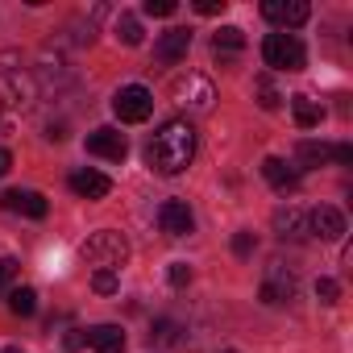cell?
<instances>
[{
	"instance_id": "cell-1",
	"label": "cell",
	"mask_w": 353,
	"mask_h": 353,
	"mask_svg": "<svg viewBox=\"0 0 353 353\" xmlns=\"http://www.w3.org/2000/svg\"><path fill=\"white\" fill-rule=\"evenodd\" d=\"M192 158H196V129H192V121H183V117L158 125V133H154L150 145H145L150 170H154V174H166V179H170V174H183V170L192 166Z\"/></svg>"
},
{
	"instance_id": "cell-2",
	"label": "cell",
	"mask_w": 353,
	"mask_h": 353,
	"mask_svg": "<svg viewBox=\"0 0 353 353\" xmlns=\"http://www.w3.org/2000/svg\"><path fill=\"white\" fill-rule=\"evenodd\" d=\"M170 100L179 108H188V112H196V117H204L216 104V83L208 75H200V71H183V75L170 79Z\"/></svg>"
},
{
	"instance_id": "cell-3",
	"label": "cell",
	"mask_w": 353,
	"mask_h": 353,
	"mask_svg": "<svg viewBox=\"0 0 353 353\" xmlns=\"http://www.w3.org/2000/svg\"><path fill=\"white\" fill-rule=\"evenodd\" d=\"M83 262H92L96 270H121L129 262V241L117 233V229H100L83 241Z\"/></svg>"
},
{
	"instance_id": "cell-4",
	"label": "cell",
	"mask_w": 353,
	"mask_h": 353,
	"mask_svg": "<svg viewBox=\"0 0 353 353\" xmlns=\"http://www.w3.org/2000/svg\"><path fill=\"white\" fill-rule=\"evenodd\" d=\"M262 59H266V67H274V71H303L307 50H303V42H299L295 34H270V38L262 42Z\"/></svg>"
},
{
	"instance_id": "cell-5",
	"label": "cell",
	"mask_w": 353,
	"mask_h": 353,
	"mask_svg": "<svg viewBox=\"0 0 353 353\" xmlns=\"http://www.w3.org/2000/svg\"><path fill=\"white\" fill-rule=\"evenodd\" d=\"M262 303H270V307H279V303H291L295 295H299V274L287 266V262H270L266 266V274H262Z\"/></svg>"
},
{
	"instance_id": "cell-6",
	"label": "cell",
	"mask_w": 353,
	"mask_h": 353,
	"mask_svg": "<svg viewBox=\"0 0 353 353\" xmlns=\"http://www.w3.org/2000/svg\"><path fill=\"white\" fill-rule=\"evenodd\" d=\"M112 112H117L121 125H141V121H150V112H154V92L141 88V83H129V88H121V92L112 96Z\"/></svg>"
},
{
	"instance_id": "cell-7",
	"label": "cell",
	"mask_w": 353,
	"mask_h": 353,
	"mask_svg": "<svg viewBox=\"0 0 353 353\" xmlns=\"http://www.w3.org/2000/svg\"><path fill=\"white\" fill-rule=\"evenodd\" d=\"M188 50H192V30L174 26V30L158 34V42H154V63H158V67H174V63L188 59Z\"/></svg>"
},
{
	"instance_id": "cell-8",
	"label": "cell",
	"mask_w": 353,
	"mask_h": 353,
	"mask_svg": "<svg viewBox=\"0 0 353 353\" xmlns=\"http://www.w3.org/2000/svg\"><path fill=\"white\" fill-rule=\"evenodd\" d=\"M83 145H88V154H96V158H108V162H125V154H129V141H125V133H121V129H112V125H100V129H92Z\"/></svg>"
},
{
	"instance_id": "cell-9",
	"label": "cell",
	"mask_w": 353,
	"mask_h": 353,
	"mask_svg": "<svg viewBox=\"0 0 353 353\" xmlns=\"http://www.w3.org/2000/svg\"><path fill=\"white\" fill-rule=\"evenodd\" d=\"M262 17H266V21H274V26H279V34H287V30L303 26V21L312 17V9L303 5V0H266V5H262Z\"/></svg>"
},
{
	"instance_id": "cell-10",
	"label": "cell",
	"mask_w": 353,
	"mask_h": 353,
	"mask_svg": "<svg viewBox=\"0 0 353 353\" xmlns=\"http://www.w3.org/2000/svg\"><path fill=\"white\" fill-rule=\"evenodd\" d=\"M307 237L341 241V237H345V216H341V208H332V204L312 208V212H307Z\"/></svg>"
},
{
	"instance_id": "cell-11",
	"label": "cell",
	"mask_w": 353,
	"mask_h": 353,
	"mask_svg": "<svg viewBox=\"0 0 353 353\" xmlns=\"http://www.w3.org/2000/svg\"><path fill=\"white\" fill-rule=\"evenodd\" d=\"M158 229H162L166 237H188V233L196 229V216H192V208H188L183 200H166V204L158 208Z\"/></svg>"
},
{
	"instance_id": "cell-12",
	"label": "cell",
	"mask_w": 353,
	"mask_h": 353,
	"mask_svg": "<svg viewBox=\"0 0 353 353\" xmlns=\"http://www.w3.org/2000/svg\"><path fill=\"white\" fill-rule=\"evenodd\" d=\"M67 183H71V192L79 200H104L112 192V179H108V174H100V170H71Z\"/></svg>"
},
{
	"instance_id": "cell-13",
	"label": "cell",
	"mask_w": 353,
	"mask_h": 353,
	"mask_svg": "<svg viewBox=\"0 0 353 353\" xmlns=\"http://www.w3.org/2000/svg\"><path fill=\"white\" fill-rule=\"evenodd\" d=\"M5 208L17 212V216H30V221H42L50 212V204H46L42 192H5Z\"/></svg>"
},
{
	"instance_id": "cell-14",
	"label": "cell",
	"mask_w": 353,
	"mask_h": 353,
	"mask_svg": "<svg viewBox=\"0 0 353 353\" xmlns=\"http://www.w3.org/2000/svg\"><path fill=\"white\" fill-rule=\"evenodd\" d=\"M274 233L283 241H303L307 237V212L303 208H279L274 212Z\"/></svg>"
},
{
	"instance_id": "cell-15",
	"label": "cell",
	"mask_w": 353,
	"mask_h": 353,
	"mask_svg": "<svg viewBox=\"0 0 353 353\" xmlns=\"http://www.w3.org/2000/svg\"><path fill=\"white\" fill-rule=\"evenodd\" d=\"M241 50H245V34H241L237 26L216 30V38H212V54H216L221 63H237V59H241Z\"/></svg>"
},
{
	"instance_id": "cell-16",
	"label": "cell",
	"mask_w": 353,
	"mask_h": 353,
	"mask_svg": "<svg viewBox=\"0 0 353 353\" xmlns=\"http://www.w3.org/2000/svg\"><path fill=\"white\" fill-rule=\"evenodd\" d=\"M96 353H125V332H121V324H96V328H88V336H83Z\"/></svg>"
},
{
	"instance_id": "cell-17",
	"label": "cell",
	"mask_w": 353,
	"mask_h": 353,
	"mask_svg": "<svg viewBox=\"0 0 353 353\" xmlns=\"http://www.w3.org/2000/svg\"><path fill=\"white\" fill-rule=\"evenodd\" d=\"M262 174H266V183H270L274 192H295V188H299V170L287 166L283 158H266V162H262Z\"/></svg>"
},
{
	"instance_id": "cell-18",
	"label": "cell",
	"mask_w": 353,
	"mask_h": 353,
	"mask_svg": "<svg viewBox=\"0 0 353 353\" xmlns=\"http://www.w3.org/2000/svg\"><path fill=\"white\" fill-rule=\"evenodd\" d=\"M295 162H299V170L336 162V145H328V141H299V145H295Z\"/></svg>"
},
{
	"instance_id": "cell-19",
	"label": "cell",
	"mask_w": 353,
	"mask_h": 353,
	"mask_svg": "<svg viewBox=\"0 0 353 353\" xmlns=\"http://www.w3.org/2000/svg\"><path fill=\"white\" fill-rule=\"evenodd\" d=\"M291 117H295L299 129H316L320 117H324V108H320L312 96H291Z\"/></svg>"
},
{
	"instance_id": "cell-20",
	"label": "cell",
	"mask_w": 353,
	"mask_h": 353,
	"mask_svg": "<svg viewBox=\"0 0 353 353\" xmlns=\"http://www.w3.org/2000/svg\"><path fill=\"white\" fill-rule=\"evenodd\" d=\"M9 312L21 316V320H30V316L38 312V291H34V287H13V291H9Z\"/></svg>"
},
{
	"instance_id": "cell-21",
	"label": "cell",
	"mask_w": 353,
	"mask_h": 353,
	"mask_svg": "<svg viewBox=\"0 0 353 353\" xmlns=\"http://www.w3.org/2000/svg\"><path fill=\"white\" fill-rule=\"evenodd\" d=\"M112 30H117V42H125V46H141V21H137L133 13H121Z\"/></svg>"
},
{
	"instance_id": "cell-22",
	"label": "cell",
	"mask_w": 353,
	"mask_h": 353,
	"mask_svg": "<svg viewBox=\"0 0 353 353\" xmlns=\"http://www.w3.org/2000/svg\"><path fill=\"white\" fill-rule=\"evenodd\" d=\"M254 96H258V104H262L266 112H274V108L283 104V96H279V88L270 83V75H258V79H254Z\"/></svg>"
},
{
	"instance_id": "cell-23",
	"label": "cell",
	"mask_w": 353,
	"mask_h": 353,
	"mask_svg": "<svg viewBox=\"0 0 353 353\" xmlns=\"http://www.w3.org/2000/svg\"><path fill=\"white\" fill-rule=\"evenodd\" d=\"M179 332H183V328L174 324L170 316H158L154 328H150V341H154V345H174V341H179Z\"/></svg>"
},
{
	"instance_id": "cell-24",
	"label": "cell",
	"mask_w": 353,
	"mask_h": 353,
	"mask_svg": "<svg viewBox=\"0 0 353 353\" xmlns=\"http://www.w3.org/2000/svg\"><path fill=\"white\" fill-rule=\"evenodd\" d=\"M92 291L96 295H117L121 291V274L117 270H96L92 274Z\"/></svg>"
},
{
	"instance_id": "cell-25",
	"label": "cell",
	"mask_w": 353,
	"mask_h": 353,
	"mask_svg": "<svg viewBox=\"0 0 353 353\" xmlns=\"http://www.w3.org/2000/svg\"><path fill=\"white\" fill-rule=\"evenodd\" d=\"M166 283L183 291V287L192 283V266H188V262H170V266H166Z\"/></svg>"
},
{
	"instance_id": "cell-26",
	"label": "cell",
	"mask_w": 353,
	"mask_h": 353,
	"mask_svg": "<svg viewBox=\"0 0 353 353\" xmlns=\"http://www.w3.org/2000/svg\"><path fill=\"white\" fill-rule=\"evenodd\" d=\"M17 274H21V266H17V258H0V291H13V283H17Z\"/></svg>"
},
{
	"instance_id": "cell-27",
	"label": "cell",
	"mask_w": 353,
	"mask_h": 353,
	"mask_svg": "<svg viewBox=\"0 0 353 353\" xmlns=\"http://www.w3.org/2000/svg\"><path fill=\"white\" fill-rule=\"evenodd\" d=\"M316 295H320V303H336L341 299V283L336 279H316Z\"/></svg>"
},
{
	"instance_id": "cell-28",
	"label": "cell",
	"mask_w": 353,
	"mask_h": 353,
	"mask_svg": "<svg viewBox=\"0 0 353 353\" xmlns=\"http://www.w3.org/2000/svg\"><path fill=\"white\" fill-rule=\"evenodd\" d=\"M254 250H258V237H254V233H237V237H233V254H237V258H250Z\"/></svg>"
},
{
	"instance_id": "cell-29",
	"label": "cell",
	"mask_w": 353,
	"mask_h": 353,
	"mask_svg": "<svg viewBox=\"0 0 353 353\" xmlns=\"http://www.w3.org/2000/svg\"><path fill=\"white\" fill-rule=\"evenodd\" d=\"M174 9H179L174 0H145V17H170Z\"/></svg>"
},
{
	"instance_id": "cell-30",
	"label": "cell",
	"mask_w": 353,
	"mask_h": 353,
	"mask_svg": "<svg viewBox=\"0 0 353 353\" xmlns=\"http://www.w3.org/2000/svg\"><path fill=\"white\" fill-rule=\"evenodd\" d=\"M196 13L200 17H216V13H225V0H196Z\"/></svg>"
},
{
	"instance_id": "cell-31",
	"label": "cell",
	"mask_w": 353,
	"mask_h": 353,
	"mask_svg": "<svg viewBox=\"0 0 353 353\" xmlns=\"http://www.w3.org/2000/svg\"><path fill=\"white\" fill-rule=\"evenodd\" d=\"M9 170H13V154L0 145V174H9Z\"/></svg>"
},
{
	"instance_id": "cell-32",
	"label": "cell",
	"mask_w": 353,
	"mask_h": 353,
	"mask_svg": "<svg viewBox=\"0 0 353 353\" xmlns=\"http://www.w3.org/2000/svg\"><path fill=\"white\" fill-rule=\"evenodd\" d=\"M79 345H88V341H83L79 328H71V332H67V349H79Z\"/></svg>"
},
{
	"instance_id": "cell-33",
	"label": "cell",
	"mask_w": 353,
	"mask_h": 353,
	"mask_svg": "<svg viewBox=\"0 0 353 353\" xmlns=\"http://www.w3.org/2000/svg\"><path fill=\"white\" fill-rule=\"evenodd\" d=\"M0 353H26V349L21 345H9V349H0Z\"/></svg>"
},
{
	"instance_id": "cell-34",
	"label": "cell",
	"mask_w": 353,
	"mask_h": 353,
	"mask_svg": "<svg viewBox=\"0 0 353 353\" xmlns=\"http://www.w3.org/2000/svg\"><path fill=\"white\" fill-rule=\"evenodd\" d=\"M221 353H241V349H221Z\"/></svg>"
}]
</instances>
